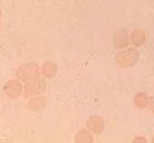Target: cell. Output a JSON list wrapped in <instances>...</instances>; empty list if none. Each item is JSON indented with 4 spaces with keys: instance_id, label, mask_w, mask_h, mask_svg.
Listing matches in <instances>:
<instances>
[{
    "instance_id": "3",
    "label": "cell",
    "mask_w": 154,
    "mask_h": 143,
    "mask_svg": "<svg viewBox=\"0 0 154 143\" xmlns=\"http://www.w3.org/2000/svg\"><path fill=\"white\" fill-rule=\"evenodd\" d=\"M34 73H37V66L35 65H23L20 69H17V77L20 79H31Z\"/></svg>"
},
{
    "instance_id": "8",
    "label": "cell",
    "mask_w": 154,
    "mask_h": 143,
    "mask_svg": "<svg viewBox=\"0 0 154 143\" xmlns=\"http://www.w3.org/2000/svg\"><path fill=\"white\" fill-rule=\"evenodd\" d=\"M149 107H150V110H151V111H153V112H154V97L151 98L150 101H149Z\"/></svg>"
},
{
    "instance_id": "5",
    "label": "cell",
    "mask_w": 154,
    "mask_h": 143,
    "mask_svg": "<svg viewBox=\"0 0 154 143\" xmlns=\"http://www.w3.org/2000/svg\"><path fill=\"white\" fill-rule=\"evenodd\" d=\"M149 97H147L144 93H140V94H137L136 97H134V104H136V107L137 108H144V107L149 105Z\"/></svg>"
},
{
    "instance_id": "1",
    "label": "cell",
    "mask_w": 154,
    "mask_h": 143,
    "mask_svg": "<svg viewBox=\"0 0 154 143\" xmlns=\"http://www.w3.org/2000/svg\"><path fill=\"white\" fill-rule=\"evenodd\" d=\"M21 91H23V87H21V84L17 80H10L4 86V93L11 98L18 97L21 94Z\"/></svg>"
},
{
    "instance_id": "10",
    "label": "cell",
    "mask_w": 154,
    "mask_h": 143,
    "mask_svg": "<svg viewBox=\"0 0 154 143\" xmlns=\"http://www.w3.org/2000/svg\"><path fill=\"white\" fill-rule=\"evenodd\" d=\"M0 17H2V11H0Z\"/></svg>"
},
{
    "instance_id": "4",
    "label": "cell",
    "mask_w": 154,
    "mask_h": 143,
    "mask_svg": "<svg viewBox=\"0 0 154 143\" xmlns=\"http://www.w3.org/2000/svg\"><path fill=\"white\" fill-rule=\"evenodd\" d=\"M76 143H93V135L87 131H80L77 132L76 138H74Z\"/></svg>"
},
{
    "instance_id": "7",
    "label": "cell",
    "mask_w": 154,
    "mask_h": 143,
    "mask_svg": "<svg viewBox=\"0 0 154 143\" xmlns=\"http://www.w3.org/2000/svg\"><path fill=\"white\" fill-rule=\"evenodd\" d=\"M133 143H149L144 138H142V136H137V138H134L133 139Z\"/></svg>"
},
{
    "instance_id": "9",
    "label": "cell",
    "mask_w": 154,
    "mask_h": 143,
    "mask_svg": "<svg viewBox=\"0 0 154 143\" xmlns=\"http://www.w3.org/2000/svg\"><path fill=\"white\" fill-rule=\"evenodd\" d=\"M151 143H154V138H153V142H151Z\"/></svg>"
},
{
    "instance_id": "2",
    "label": "cell",
    "mask_w": 154,
    "mask_h": 143,
    "mask_svg": "<svg viewBox=\"0 0 154 143\" xmlns=\"http://www.w3.org/2000/svg\"><path fill=\"white\" fill-rule=\"evenodd\" d=\"M87 128H88L90 131L93 132V133H101L102 129H104V121H102L100 117H91L88 118L87 121Z\"/></svg>"
},
{
    "instance_id": "6",
    "label": "cell",
    "mask_w": 154,
    "mask_h": 143,
    "mask_svg": "<svg viewBox=\"0 0 154 143\" xmlns=\"http://www.w3.org/2000/svg\"><path fill=\"white\" fill-rule=\"evenodd\" d=\"M29 108L41 110V108H44V101H41V98H35V100H32V101L29 102Z\"/></svg>"
}]
</instances>
